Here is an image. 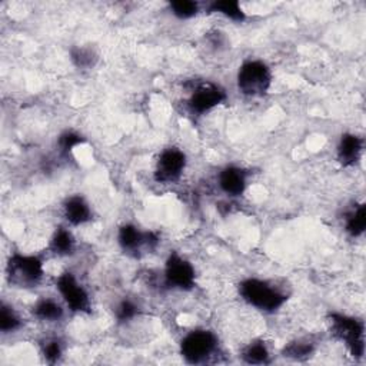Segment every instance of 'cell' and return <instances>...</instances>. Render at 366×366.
<instances>
[{
    "mask_svg": "<svg viewBox=\"0 0 366 366\" xmlns=\"http://www.w3.org/2000/svg\"><path fill=\"white\" fill-rule=\"evenodd\" d=\"M56 288L66 302V305L73 312H89L90 309V300L88 292L83 289L82 285L76 281V278L70 273H62L56 279Z\"/></svg>",
    "mask_w": 366,
    "mask_h": 366,
    "instance_id": "7",
    "label": "cell"
},
{
    "mask_svg": "<svg viewBox=\"0 0 366 366\" xmlns=\"http://www.w3.org/2000/svg\"><path fill=\"white\" fill-rule=\"evenodd\" d=\"M272 85L271 69L261 61L245 62L238 72L239 90L251 98L263 96Z\"/></svg>",
    "mask_w": 366,
    "mask_h": 366,
    "instance_id": "2",
    "label": "cell"
},
{
    "mask_svg": "<svg viewBox=\"0 0 366 366\" xmlns=\"http://www.w3.org/2000/svg\"><path fill=\"white\" fill-rule=\"evenodd\" d=\"M211 12H216L224 15L225 18L234 21V22H244L246 19V15L236 0H216L211 6Z\"/></svg>",
    "mask_w": 366,
    "mask_h": 366,
    "instance_id": "14",
    "label": "cell"
},
{
    "mask_svg": "<svg viewBox=\"0 0 366 366\" xmlns=\"http://www.w3.org/2000/svg\"><path fill=\"white\" fill-rule=\"evenodd\" d=\"M312 350H313V346L310 343L302 342V340H296V342H292L288 346H285L283 355L286 357H291V359L302 360L305 357H309Z\"/></svg>",
    "mask_w": 366,
    "mask_h": 366,
    "instance_id": "21",
    "label": "cell"
},
{
    "mask_svg": "<svg viewBox=\"0 0 366 366\" xmlns=\"http://www.w3.org/2000/svg\"><path fill=\"white\" fill-rule=\"evenodd\" d=\"M19 328H21L19 316L15 313V310L11 306L2 305V309H0V330L4 333H9V332H15Z\"/></svg>",
    "mask_w": 366,
    "mask_h": 366,
    "instance_id": "19",
    "label": "cell"
},
{
    "mask_svg": "<svg viewBox=\"0 0 366 366\" xmlns=\"http://www.w3.org/2000/svg\"><path fill=\"white\" fill-rule=\"evenodd\" d=\"M242 357L246 363L251 365H263L269 362V350L265 343L262 342H253L249 343L242 353Z\"/></svg>",
    "mask_w": 366,
    "mask_h": 366,
    "instance_id": "17",
    "label": "cell"
},
{
    "mask_svg": "<svg viewBox=\"0 0 366 366\" xmlns=\"http://www.w3.org/2000/svg\"><path fill=\"white\" fill-rule=\"evenodd\" d=\"M43 356L49 363H55L62 356V346L58 340H48L43 345Z\"/></svg>",
    "mask_w": 366,
    "mask_h": 366,
    "instance_id": "25",
    "label": "cell"
},
{
    "mask_svg": "<svg viewBox=\"0 0 366 366\" xmlns=\"http://www.w3.org/2000/svg\"><path fill=\"white\" fill-rule=\"evenodd\" d=\"M117 241L122 249L126 252H136L142 246H147L153 249L159 244V238L155 234L152 232L143 234L133 225H123L119 229Z\"/></svg>",
    "mask_w": 366,
    "mask_h": 366,
    "instance_id": "10",
    "label": "cell"
},
{
    "mask_svg": "<svg viewBox=\"0 0 366 366\" xmlns=\"http://www.w3.org/2000/svg\"><path fill=\"white\" fill-rule=\"evenodd\" d=\"M136 313H137V306L132 300H122L116 308V318L120 322L135 318Z\"/></svg>",
    "mask_w": 366,
    "mask_h": 366,
    "instance_id": "24",
    "label": "cell"
},
{
    "mask_svg": "<svg viewBox=\"0 0 366 366\" xmlns=\"http://www.w3.org/2000/svg\"><path fill=\"white\" fill-rule=\"evenodd\" d=\"M226 99L224 89L212 82H204L195 88L189 99V108L197 115H204L219 106Z\"/></svg>",
    "mask_w": 366,
    "mask_h": 366,
    "instance_id": "9",
    "label": "cell"
},
{
    "mask_svg": "<svg viewBox=\"0 0 366 366\" xmlns=\"http://www.w3.org/2000/svg\"><path fill=\"white\" fill-rule=\"evenodd\" d=\"M329 319L332 333L346 343L352 356L360 357L365 352L363 323L355 318H349L339 313H332Z\"/></svg>",
    "mask_w": 366,
    "mask_h": 366,
    "instance_id": "5",
    "label": "cell"
},
{
    "mask_svg": "<svg viewBox=\"0 0 366 366\" xmlns=\"http://www.w3.org/2000/svg\"><path fill=\"white\" fill-rule=\"evenodd\" d=\"M72 61L78 68H90L95 63V55L90 49L76 48L72 51Z\"/></svg>",
    "mask_w": 366,
    "mask_h": 366,
    "instance_id": "22",
    "label": "cell"
},
{
    "mask_svg": "<svg viewBox=\"0 0 366 366\" xmlns=\"http://www.w3.org/2000/svg\"><path fill=\"white\" fill-rule=\"evenodd\" d=\"M83 143V137L75 132H65L63 135H61L59 137V147L63 152H70L73 150L76 146Z\"/></svg>",
    "mask_w": 366,
    "mask_h": 366,
    "instance_id": "23",
    "label": "cell"
},
{
    "mask_svg": "<svg viewBox=\"0 0 366 366\" xmlns=\"http://www.w3.org/2000/svg\"><path fill=\"white\" fill-rule=\"evenodd\" d=\"M33 313L36 315V318H39L42 320L55 322V320H59L63 316V309L56 300L45 298L35 305Z\"/></svg>",
    "mask_w": 366,
    "mask_h": 366,
    "instance_id": "15",
    "label": "cell"
},
{
    "mask_svg": "<svg viewBox=\"0 0 366 366\" xmlns=\"http://www.w3.org/2000/svg\"><path fill=\"white\" fill-rule=\"evenodd\" d=\"M219 187L229 197H241L246 189V173L238 166H228L219 174Z\"/></svg>",
    "mask_w": 366,
    "mask_h": 366,
    "instance_id": "11",
    "label": "cell"
},
{
    "mask_svg": "<svg viewBox=\"0 0 366 366\" xmlns=\"http://www.w3.org/2000/svg\"><path fill=\"white\" fill-rule=\"evenodd\" d=\"M198 4L192 0H176L170 4L172 14L179 19H191L198 14Z\"/></svg>",
    "mask_w": 366,
    "mask_h": 366,
    "instance_id": "20",
    "label": "cell"
},
{
    "mask_svg": "<svg viewBox=\"0 0 366 366\" xmlns=\"http://www.w3.org/2000/svg\"><path fill=\"white\" fill-rule=\"evenodd\" d=\"M185 167H187L185 153L174 147L166 149L159 156L156 170H155V179L159 183L176 182L182 176Z\"/></svg>",
    "mask_w": 366,
    "mask_h": 366,
    "instance_id": "8",
    "label": "cell"
},
{
    "mask_svg": "<svg viewBox=\"0 0 366 366\" xmlns=\"http://www.w3.org/2000/svg\"><path fill=\"white\" fill-rule=\"evenodd\" d=\"M43 278V263L31 255H14L8 262V279L21 288H31Z\"/></svg>",
    "mask_w": 366,
    "mask_h": 366,
    "instance_id": "3",
    "label": "cell"
},
{
    "mask_svg": "<svg viewBox=\"0 0 366 366\" xmlns=\"http://www.w3.org/2000/svg\"><path fill=\"white\" fill-rule=\"evenodd\" d=\"M164 282L170 288L189 291L195 286V269L187 259L170 253L164 265Z\"/></svg>",
    "mask_w": 366,
    "mask_h": 366,
    "instance_id": "6",
    "label": "cell"
},
{
    "mask_svg": "<svg viewBox=\"0 0 366 366\" xmlns=\"http://www.w3.org/2000/svg\"><path fill=\"white\" fill-rule=\"evenodd\" d=\"M218 347V338L214 332L198 329L189 332L180 342V353L189 363L205 362Z\"/></svg>",
    "mask_w": 366,
    "mask_h": 366,
    "instance_id": "4",
    "label": "cell"
},
{
    "mask_svg": "<svg viewBox=\"0 0 366 366\" xmlns=\"http://www.w3.org/2000/svg\"><path fill=\"white\" fill-rule=\"evenodd\" d=\"M366 228V208L365 205H359L352 214L347 215L346 219V232L356 238L365 232Z\"/></svg>",
    "mask_w": 366,
    "mask_h": 366,
    "instance_id": "18",
    "label": "cell"
},
{
    "mask_svg": "<svg viewBox=\"0 0 366 366\" xmlns=\"http://www.w3.org/2000/svg\"><path fill=\"white\" fill-rule=\"evenodd\" d=\"M362 147L363 140L359 136L350 133L343 135L338 145V160L343 166H353L362 155Z\"/></svg>",
    "mask_w": 366,
    "mask_h": 366,
    "instance_id": "12",
    "label": "cell"
},
{
    "mask_svg": "<svg viewBox=\"0 0 366 366\" xmlns=\"http://www.w3.org/2000/svg\"><path fill=\"white\" fill-rule=\"evenodd\" d=\"M239 293L246 303L263 312H275L286 302V296L279 289L261 279L244 281L239 285Z\"/></svg>",
    "mask_w": 366,
    "mask_h": 366,
    "instance_id": "1",
    "label": "cell"
},
{
    "mask_svg": "<svg viewBox=\"0 0 366 366\" xmlns=\"http://www.w3.org/2000/svg\"><path fill=\"white\" fill-rule=\"evenodd\" d=\"M75 248V241H73V236L72 234L65 229V228H59L53 238H52V242H51V249L56 253V255H61V256H65V255H69L72 253Z\"/></svg>",
    "mask_w": 366,
    "mask_h": 366,
    "instance_id": "16",
    "label": "cell"
},
{
    "mask_svg": "<svg viewBox=\"0 0 366 366\" xmlns=\"http://www.w3.org/2000/svg\"><path fill=\"white\" fill-rule=\"evenodd\" d=\"M65 218L70 225L79 226L90 221V208L82 197H70L63 206Z\"/></svg>",
    "mask_w": 366,
    "mask_h": 366,
    "instance_id": "13",
    "label": "cell"
}]
</instances>
